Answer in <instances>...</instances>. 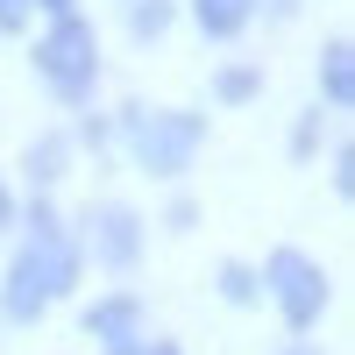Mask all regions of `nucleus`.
<instances>
[{
    "label": "nucleus",
    "instance_id": "obj_19",
    "mask_svg": "<svg viewBox=\"0 0 355 355\" xmlns=\"http://www.w3.org/2000/svg\"><path fill=\"white\" fill-rule=\"evenodd\" d=\"M291 355H299V348H291Z\"/></svg>",
    "mask_w": 355,
    "mask_h": 355
},
{
    "label": "nucleus",
    "instance_id": "obj_14",
    "mask_svg": "<svg viewBox=\"0 0 355 355\" xmlns=\"http://www.w3.org/2000/svg\"><path fill=\"white\" fill-rule=\"evenodd\" d=\"M21 15H28V0H0V28H21Z\"/></svg>",
    "mask_w": 355,
    "mask_h": 355
},
{
    "label": "nucleus",
    "instance_id": "obj_4",
    "mask_svg": "<svg viewBox=\"0 0 355 355\" xmlns=\"http://www.w3.org/2000/svg\"><path fill=\"white\" fill-rule=\"evenodd\" d=\"M263 277H270V291H277V306H284L291 327H313V320L327 313V277H320V263H306L299 249H277Z\"/></svg>",
    "mask_w": 355,
    "mask_h": 355
},
{
    "label": "nucleus",
    "instance_id": "obj_2",
    "mask_svg": "<svg viewBox=\"0 0 355 355\" xmlns=\"http://www.w3.org/2000/svg\"><path fill=\"white\" fill-rule=\"evenodd\" d=\"M36 71L57 100H93V78H100V43L78 15H57L50 36L36 43Z\"/></svg>",
    "mask_w": 355,
    "mask_h": 355
},
{
    "label": "nucleus",
    "instance_id": "obj_8",
    "mask_svg": "<svg viewBox=\"0 0 355 355\" xmlns=\"http://www.w3.org/2000/svg\"><path fill=\"white\" fill-rule=\"evenodd\" d=\"M164 21H171V0H135V8H128V28H135L142 43H157Z\"/></svg>",
    "mask_w": 355,
    "mask_h": 355
},
{
    "label": "nucleus",
    "instance_id": "obj_5",
    "mask_svg": "<svg viewBox=\"0 0 355 355\" xmlns=\"http://www.w3.org/2000/svg\"><path fill=\"white\" fill-rule=\"evenodd\" d=\"M85 242H93L100 263L128 270V263L142 256V220L128 214V206H93V214H85Z\"/></svg>",
    "mask_w": 355,
    "mask_h": 355
},
{
    "label": "nucleus",
    "instance_id": "obj_6",
    "mask_svg": "<svg viewBox=\"0 0 355 355\" xmlns=\"http://www.w3.org/2000/svg\"><path fill=\"white\" fill-rule=\"evenodd\" d=\"M85 334H100L107 348H121L135 334V299H100L93 313H85Z\"/></svg>",
    "mask_w": 355,
    "mask_h": 355
},
{
    "label": "nucleus",
    "instance_id": "obj_18",
    "mask_svg": "<svg viewBox=\"0 0 355 355\" xmlns=\"http://www.w3.org/2000/svg\"><path fill=\"white\" fill-rule=\"evenodd\" d=\"M107 355H135V348H128V341H121V348H107Z\"/></svg>",
    "mask_w": 355,
    "mask_h": 355
},
{
    "label": "nucleus",
    "instance_id": "obj_11",
    "mask_svg": "<svg viewBox=\"0 0 355 355\" xmlns=\"http://www.w3.org/2000/svg\"><path fill=\"white\" fill-rule=\"evenodd\" d=\"M220 100H227V107H242V100H256V71H249V64H234V71H220Z\"/></svg>",
    "mask_w": 355,
    "mask_h": 355
},
{
    "label": "nucleus",
    "instance_id": "obj_7",
    "mask_svg": "<svg viewBox=\"0 0 355 355\" xmlns=\"http://www.w3.org/2000/svg\"><path fill=\"white\" fill-rule=\"evenodd\" d=\"M199 8V28L206 36H242L249 15H256V0H192Z\"/></svg>",
    "mask_w": 355,
    "mask_h": 355
},
{
    "label": "nucleus",
    "instance_id": "obj_12",
    "mask_svg": "<svg viewBox=\"0 0 355 355\" xmlns=\"http://www.w3.org/2000/svg\"><path fill=\"white\" fill-rule=\"evenodd\" d=\"M220 291H227L234 306H242V299H256V277L242 270V263H227V270H220Z\"/></svg>",
    "mask_w": 355,
    "mask_h": 355
},
{
    "label": "nucleus",
    "instance_id": "obj_1",
    "mask_svg": "<svg viewBox=\"0 0 355 355\" xmlns=\"http://www.w3.org/2000/svg\"><path fill=\"white\" fill-rule=\"evenodd\" d=\"M78 277V249L57 234V214L50 206H36L28 214V249L15 256V270H8V320L21 327V320H36L50 299H64Z\"/></svg>",
    "mask_w": 355,
    "mask_h": 355
},
{
    "label": "nucleus",
    "instance_id": "obj_17",
    "mask_svg": "<svg viewBox=\"0 0 355 355\" xmlns=\"http://www.w3.org/2000/svg\"><path fill=\"white\" fill-rule=\"evenodd\" d=\"M0 227H8V192H0Z\"/></svg>",
    "mask_w": 355,
    "mask_h": 355
},
{
    "label": "nucleus",
    "instance_id": "obj_15",
    "mask_svg": "<svg viewBox=\"0 0 355 355\" xmlns=\"http://www.w3.org/2000/svg\"><path fill=\"white\" fill-rule=\"evenodd\" d=\"M43 8H50V15H71V0H43Z\"/></svg>",
    "mask_w": 355,
    "mask_h": 355
},
{
    "label": "nucleus",
    "instance_id": "obj_16",
    "mask_svg": "<svg viewBox=\"0 0 355 355\" xmlns=\"http://www.w3.org/2000/svg\"><path fill=\"white\" fill-rule=\"evenodd\" d=\"M150 355H178V348H171V341H157V348H150Z\"/></svg>",
    "mask_w": 355,
    "mask_h": 355
},
{
    "label": "nucleus",
    "instance_id": "obj_13",
    "mask_svg": "<svg viewBox=\"0 0 355 355\" xmlns=\"http://www.w3.org/2000/svg\"><path fill=\"white\" fill-rule=\"evenodd\" d=\"M313 135H320V114H299V135H291V157H313Z\"/></svg>",
    "mask_w": 355,
    "mask_h": 355
},
{
    "label": "nucleus",
    "instance_id": "obj_3",
    "mask_svg": "<svg viewBox=\"0 0 355 355\" xmlns=\"http://www.w3.org/2000/svg\"><path fill=\"white\" fill-rule=\"evenodd\" d=\"M128 121H135V164L142 171L171 178L199 157V135H206L199 114H128Z\"/></svg>",
    "mask_w": 355,
    "mask_h": 355
},
{
    "label": "nucleus",
    "instance_id": "obj_9",
    "mask_svg": "<svg viewBox=\"0 0 355 355\" xmlns=\"http://www.w3.org/2000/svg\"><path fill=\"white\" fill-rule=\"evenodd\" d=\"M64 157H71V150H64V135H43L36 150H28V178H43V185H50V178L64 171Z\"/></svg>",
    "mask_w": 355,
    "mask_h": 355
},
{
    "label": "nucleus",
    "instance_id": "obj_10",
    "mask_svg": "<svg viewBox=\"0 0 355 355\" xmlns=\"http://www.w3.org/2000/svg\"><path fill=\"white\" fill-rule=\"evenodd\" d=\"M327 93L334 100L355 93V57H348V43H327Z\"/></svg>",
    "mask_w": 355,
    "mask_h": 355
}]
</instances>
